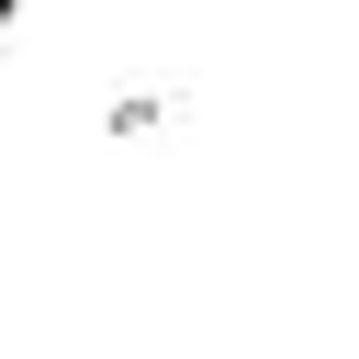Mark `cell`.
<instances>
[{
  "label": "cell",
  "mask_w": 359,
  "mask_h": 359,
  "mask_svg": "<svg viewBox=\"0 0 359 359\" xmlns=\"http://www.w3.org/2000/svg\"><path fill=\"white\" fill-rule=\"evenodd\" d=\"M11 45H22V0H0V56H11Z\"/></svg>",
  "instance_id": "7a4b0ae2"
},
{
  "label": "cell",
  "mask_w": 359,
  "mask_h": 359,
  "mask_svg": "<svg viewBox=\"0 0 359 359\" xmlns=\"http://www.w3.org/2000/svg\"><path fill=\"white\" fill-rule=\"evenodd\" d=\"M180 112H191V90H112L101 123H112V135H157V123H180Z\"/></svg>",
  "instance_id": "6da1fadb"
}]
</instances>
